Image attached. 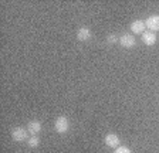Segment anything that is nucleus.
<instances>
[{"instance_id":"obj_1","label":"nucleus","mask_w":159,"mask_h":153,"mask_svg":"<svg viewBox=\"0 0 159 153\" xmlns=\"http://www.w3.org/2000/svg\"><path fill=\"white\" fill-rule=\"evenodd\" d=\"M27 133H29L27 129H24L21 126H17L11 129V138H13L14 142H24L27 139Z\"/></svg>"},{"instance_id":"obj_2","label":"nucleus","mask_w":159,"mask_h":153,"mask_svg":"<svg viewBox=\"0 0 159 153\" xmlns=\"http://www.w3.org/2000/svg\"><path fill=\"white\" fill-rule=\"evenodd\" d=\"M119 44H121V47L126 48V50H131V48H134L136 46V40L135 37L131 36V34H124L119 38Z\"/></svg>"},{"instance_id":"obj_3","label":"nucleus","mask_w":159,"mask_h":153,"mask_svg":"<svg viewBox=\"0 0 159 153\" xmlns=\"http://www.w3.org/2000/svg\"><path fill=\"white\" fill-rule=\"evenodd\" d=\"M54 128L58 133H66L70 128V122L66 116H58L56 119V123H54Z\"/></svg>"},{"instance_id":"obj_4","label":"nucleus","mask_w":159,"mask_h":153,"mask_svg":"<svg viewBox=\"0 0 159 153\" xmlns=\"http://www.w3.org/2000/svg\"><path fill=\"white\" fill-rule=\"evenodd\" d=\"M145 24H146V28H149V30L153 31V33L159 31V16L158 14H153V16L148 17Z\"/></svg>"},{"instance_id":"obj_5","label":"nucleus","mask_w":159,"mask_h":153,"mask_svg":"<svg viewBox=\"0 0 159 153\" xmlns=\"http://www.w3.org/2000/svg\"><path fill=\"white\" fill-rule=\"evenodd\" d=\"M91 37H93V31L88 27H80L77 31V40L80 41H88Z\"/></svg>"},{"instance_id":"obj_6","label":"nucleus","mask_w":159,"mask_h":153,"mask_svg":"<svg viewBox=\"0 0 159 153\" xmlns=\"http://www.w3.org/2000/svg\"><path fill=\"white\" fill-rule=\"evenodd\" d=\"M146 28V24L143 20H135L131 23V31L134 34H143Z\"/></svg>"},{"instance_id":"obj_7","label":"nucleus","mask_w":159,"mask_h":153,"mask_svg":"<svg viewBox=\"0 0 159 153\" xmlns=\"http://www.w3.org/2000/svg\"><path fill=\"white\" fill-rule=\"evenodd\" d=\"M104 142H105V145L108 147H119V138L116 136L115 133H108L105 136V139H104Z\"/></svg>"},{"instance_id":"obj_8","label":"nucleus","mask_w":159,"mask_h":153,"mask_svg":"<svg viewBox=\"0 0 159 153\" xmlns=\"http://www.w3.org/2000/svg\"><path fill=\"white\" fill-rule=\"evenodd\" d=\"M142 41L145 46H149V47H152L155 46L156 43V34L153 33V31H145V33L142 34Z\"/></svg>"},{"instance_id":"obj_9","label":"nucleus","mask_w":159,"mask_h":153,"mask_svg":"<svg viewBox=\"0 0 159 153\" xmlns=\"http://www.w3.org/2000/svg\"><path fill=\"white\" fill-rule=\"evenodd\" d=\"M27 130H29L33 136H36L37 133L41 132V122H40V120H31V122H29Z\"/></svg>"},{"instance_id":"obj_10","label":"nucleus","mask_w":159,"mask_h":153,"mask_svg":"<svg viewBox=\"0 0 159 153\" xmlns=\"http://www.w3.org/2000/svg\"><path fill=\"white\" fill-rule=\"evenodd\" d=\"M27 145H29L30 147H37L40 145V139L37 136H31L29 139V142H27Z\"/></svg>"},{"instance_id":"obj_11","label":"nucleus","mask_w":159,"mask_h":153,"mask_svg":"<svg viewBox=\"0 0 159 153\" xmlns=\"http://www.w3.org/2000/svg\"><path fill=\"white\" fill-rule=\"evenodd\" d=\"M116 41H119V40L115 34H108V36H107V43L108 44H115Z\"/></svg>"},{"instance_id":"obj_12","label":"nucleus","mask_w":159,"mask_h":153,"mask_svg":"<svg viewBox=\"0 0 159 153\" xmlns=\"http://www.w3.org/2000/svg\"><path fill=\"white\" fill-rule=\"evenodd\" d=\"M115 153H132V152H131V149L126 146H119V147H116Z\"/></svg>"}]
</instances>
